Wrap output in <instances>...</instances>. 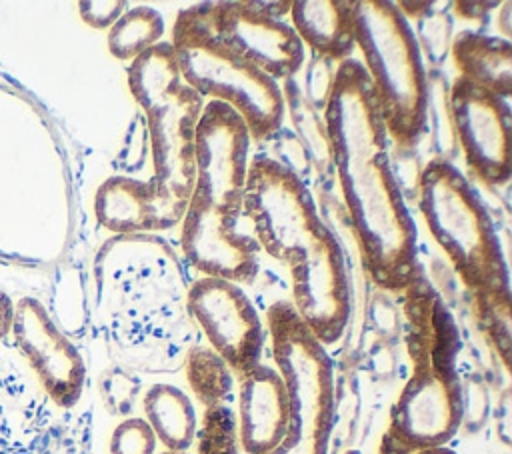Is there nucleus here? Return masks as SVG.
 Returning <instances> with one entry per match:
<instances>
[{
	"label": "nucleus",
	"mask_w": 512,
	"mask_h": 454,
	"mask_svg": "<svg viewBox=\"0 0 512 454\" xmlns=\"http://www.w3.org/2000/svg\"><path fill=\"white\" fill-rule=\"evenodd\" d=\"M324 126L352 230L372 280L392 292L418 274V232L394 174L374 88L360 60L336 64Z\"/></svg>",
	"instance_id": "1"
},
{
	"label": "nucleus",
	"mask_w": 512,
	"mask_h": 454,
	"mask_svg": "<svg viewBox=\"0 0 512 454\" xmlns=\"http://www.w3.org/2000/svg\"><path fill=\"white\" fill-rule=\"evenodd\" d=\"M244 214L260 250L288 266L290 304L300 320L324 348L336 344L352 312L350 280L340 242L308 186L286 164L256 156L248 164Z\"/></svg>",
	"instance_id": "2"
},
{
	"label": "nucleus",
	"mask_w": 512,
	"mask_h": 454,
	"mask_svg": "<svg viewBox=\"0 0 512 454\" xmlns=\"http://www.w3.org/2000/svg\"><path fill=\"white\" fill-rule=\"evenodd\" d=\"M250 132L228 104L208 100L194 130V184L180 220V244L202 276L250 284L260 246L240 232Z\"/></svg>",
	"instance_id": "3"
},
{
	"label": "nucleus",
	"mask_w": 512,
	"mask_h": 454,
	"mask_svg": "<svg viewBox=\"0 0 512 454\" xmlns=\"http://www.w3.org/2000/svg\"><path fill=\"white\" fill-rule=\"evenodd\" d=\"M128 90L144 110L150 134L152 176L146 180L158 230L176 226L194 184V130L204 98L180 76L170 40L128 64Z\"/></svg>",
	"instance_id": "4"
},
{
	"label": "nucleus",
	"mask_w": 512,
	"mask_h": 454,
	"mask_svg": "<svg viewBox=\"0 0 512 454\" xmlns=\"http://www.w3.org/2000/svg\"><path fill=\"white\" fill-rule=\"evenodd\" d=\"M356 48L390 140L410 150L428 120V76L406 14L390 0H352Z\"/></svg>",
	"instance_id": "5"
},
{
	"label": "nucleus",
	"mask_w": 512,
	"mask_h": 454,
	"mask_svg": "<svg viewBox=\"0 0 512 454\" xmlns=\"http://www.w3.org/2000/svg\"><path fill=\"white\" fill-rule=\"evenodd\" d=\"M418 208L430 236L476 296L510 294L496 224L462 170L446 158L428 160L418 176Z\"/></svg>",
	"instance_id": "6"
},
{
	"label": "nucleus",
	"mask_w": 512,
	"mask_h": 454,
	"mask_svg": "<svg viewBox=\"0 0 512 454\" xmlns=\"http://www.w3.org/2000/svg\"><path fill=\"white\" fill-rule=\"evenodd\" d=\"M170 44L182 80L202 98L238 112L252 140L262 142L282 126L286 102L280 84L214 36L202 4L178 12Z\"/></svg>",
	"instance_id": "7"
},
{
	"label": "nucleus",
	"mask_w": 512,
	"mask_h": 454,
	"mask_svg": "<svg viewBox=\"0 0 512 454\" xmlns=\"http://www.w3.org/2000/svg\"><path fill=\"white\" fill-rule=\"evenodd\" d=\"M266 330L290 404L288 434L270 454H328L336 414L332 358L288 300L268 308Z\"/></svg>",
	"instance_id": "8"
},
{
	"label": "nucleus",
	"mask_w": 512,
	"mask_h": 454,
	"mask_svg": "<svg viewBox=\"0 0 512 454\" xmlns=\"http://www.w3.org/2000/svg\"><path fill=\"white\" fill-rule=\"evenodd\" d=\"M462 416L464 392L454 362L416 360L394 402L390 436L410 452L444 446L458 432Z\"/></svg>",
	"instance_id": "9"
},
{
	"label": "nucleus",
	"mask_w": 512,
	"mask_h": 454,
	"mask_svg": "<svg viewBox=\"0 0 512 454\" xmlns=\"http://www.w3.org/2000/svg\"><path fill=\"white\" fill-rule=\"evenodd\" d=\"M186 304L210 348L232 374L242 376L262 362L266 328L240 284L202 276L188 288Z\"/></svg>",
	"instance_id": "10"
},
{
	"label": "nucleus",
	"mask_w": 512,
	"mask_h": 454,
	"mask_svg": "<svg viewBox=\"0 0 512 454\" xmlns=\"http://www.w3.org/2000/svg\"><path fill=\"white\" fill-rule=\"evenodd\" d=\"M214 36L272 80L294 76L304 64V44L270 2H204Z\"/></svg>",
	"instance_id": "11"
},
{
	"label": "nucleus",
	"mask_w": 512,
	"mask_h": 454,
	"mask_svg": "<svg viewBox=\"0 0 512 454\" xmlns=\"http://www.w3.org/2000/svg\"><path fill=\"white\" fill-rule=\"evenodd\" d=\"M448 108L468 168L486 186H504L512 174L508 100L458 76L450 86Z\"/></svg>",
	"instance_id": "12"
},
{
	"label": "nucleus",
	"mask_w": 512,
	"mask_h": 454,
	"mask_svg": "<svg viewBox=\"0 0 512 454\" xmlns=\"http://www.w3.org/2000/svg\"><path fill=\"white\" fill-rule=\"evenodd\" d=\"M10 334L48 398L60 408H72L84 392L86 364L38 298L22 296L14 302Z\"/></svg>",
	"instance_id": "13"
},
{
	"label": "nucleus",
	"mask_w": 512,
	"mask_h": 454,
	"mask_svg": "<svg viewBox=\"0 0 512 454\" xmlns=\"http://www.w3.org/2000/svg\"><path fill=\"white\" fill-rule=\"evenodd\" d=\"M288 426V392L278 370L260 362L238 376L236 428L240 448L246 454H270L284 442Z\"/></svg>",
	"instance_id": "14"
},
{
	"label": "nucleus",
	"mask_w": 512,
	"mask_h": 454,
	"mask_svg": "<svg viewBox=\"0 0 512 454\" xmlns=\"http://www.w3.org/2000/svg\"><path fill=\"white\" fill-rule=\"evenodd\" d=\"M290 26L300 42L318 56L334 62L352 58L356 50L352 0L290 2Z\"/></svg>",
	"instance_id": "15"
},
{
	"label": "nucleus",
	"mask_w": 512,
	"mask_h": 454,
	"mask_svg": "<svg viewBox=\"0 0 512 454\" xmlns=\"http://www.w3.org/2000/svg\"><path fill=\"white\" fill-rule=\"evenodd\" d=\"M460 76L504 100L512 96V42L474 30L456 34L450 46Z\"/></svg>",
	"instance_id": "16"
},
{
	"label": "nucleus",
	"mask_w": 512,
	"mask_h": 454,
	"mask_svg": "<svg viewBox=\"0 0 512 454\" xmlns=\"http://www.w3.org/2000/svg\"><path fill=\"white\" fill-rule=\"evenodd\" d=\"M94 216L110 232L134 234L158 230L154 198L146 180L110 176L94 196Z\"/></svg>",
	"instance_id": "17"
},
{
	"label": "nucleus",
	"mask_w": 512,
	"mask_h": 454,
	"mask_svg": "<svg viewBox=\"0 0 512 454\" xmlns=\"http://www.w3.org/2000/svg\"><path fill=\"white\" fill-rule=\"evenodd\" d=\"M144 420L168 452H186L198 434L192 398L178 386L152 384L142 398Z\"/></svg>",
	"instance_id": "18"
},
{
	"label": "nucleus",
	"mask_w": 512,
	"mask_h": 454,
	"mask_svg": "<svg viewBox=\"0 0 512 454\" xmlns=\"http://www.w3.org/2000/svg\"><path fill=\"white\" fill-rule=\"evenodd\" d=\"M164 18L152 6H132L108 28V52L122 62H132L148 48L162 42Z\"/></svg>",
	"instance_id": "19"
},
{
	"label": "nucleus",
	"mask_w": 512,
	"mask_h": 454,
	"mask_svg": "<svg viewBox=\"0 0 512 454\" xmlns=\"http://www.w3.org/2000/svg\"><path fill=\"white\" fill-rule=\"evenodd\" d=\"M186 374L196 398L206 408L226 404L234 384L232 370L212 348L198 346L190 350L188 362H186Z\"/></svg>",
	"instance_id": "20"
},
{
	"label": "nucleus",
	"mask_w": 512,
	"mask_h": 454,
	"mask_svg": "<svg viewBox=\"0 0 512 454\" xmlns=\"http://www.w3.org/2000/svg\"><path fill=\"white\" fill-rule=\"evenodd\" d=\"M236 414L228 404L208 406L202 420L198 454H238Z\"/></svg>",
	"instance_id": "21"
},
{
	"label": "nucleus",
	"mask_w": 512,
	"mask_h": 454,
	"mask_svg": "<svg viewBox=\"0 0 512 454\" xmlns=\"http://www.w3.org/2000/svg\"><path fill=\"white\" fill-rule=\"evenodd\" d=\"M158 440L140 416H132L116 424L112 430L108 450L110 454H156Z\"/></svg>",
	"instance_id": "22"
},
{
	"label": "nucleus",
	"mask_w": 512,
	"mask_h": 454,
	"mask_svg": "<svg viewBox=\"0 0 512 454\" xmlns=\"http://www.w3.org/2000/svg\"><path fill=\"white\" fill-rule=\"evenodd\" d=\"M126 10L124 0H82L78 2V14L82 22L96 30H108Z\"/></svg>",
	"instance_id": "23"
},
{
	"label": "nucleus",
	"mask_w": 512,
	"mask_h": 454,
	"mask_svg": "<svg viewBox=\"0 0 512 454\" xmlns=\"http://www.w3.org/2000/svg\"><path fill=\"white\" fill-rule=\"evenodd\" d=\"M14 320V300L0 290V340L10 334Z\"/></svg>",
	"instance_id": "24"
},
{
	"label": "nucleus",
	"mask_w": 512,
	"mask_h": 454,
	"mask_svg": "<svg viewBox=\"0 0 512 454\" xmlns=\"http://www.w3.org/2000/svg\"><path fill=\"white\" fill-rule=\"evenodd\" d=\"M410 454H456L452 448L444 446H430V448H420V450H412Z\"/></svg>",
	"instance_id": "25"
},
{
	"label": "nucleus",
	"mask_w": 512,
	"mask_h": 454,
	"mask_svg": "<svg viewBox=\"0 0 512 454\" xmlns=\"http://www.w3.org/2000/svg\"><path fill=\"white\" fill-rule=\"evenodd\" d=\"M156 454H186V452H168V450H164V452H156Z\"/></svg>",
	"instance_id": "26"
}]
</instances>
